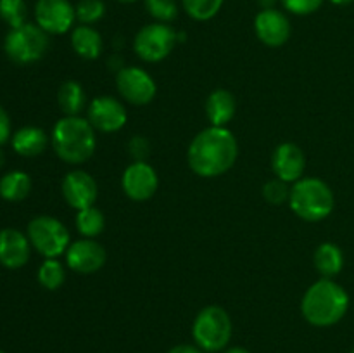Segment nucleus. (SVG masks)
Instances as JSON below:
<instances>
[{"instance_id":"obj_13","label":"nucleus","mask_w":354,"mask_h":353,"mask_svg":"<svg viewBox=\"0 0 354 353\" xmlns=\"http://www.w3.org/2000/svg\"><path fill=\"white\" fill-rule=\"evenodd\" d=\"M107 260V253L100 242L95 239H80L69 244L66 251V263L69 269L82 275L99 272Z\"/></svg>"},{"instance_id":"obj_17","label":"nucleus","mask_w":354,"mask_h":353,"mask_svg":"<svg viewBox=\"0 0 354 353\" xmlns=\"http://www.w3.org/2000/svg\"><path fill=\"white\" fill-rule=\"evenodd\" d=\"M31 255V242L26 234L17 228H2L0 230V265L16 270L28 263Z\"/></svg>"},{"instance_id":"obj_26","label":"nucleus","mask_w":354,"mask_h":353,"mask_svg":"<svg viewBox=\"0 0 354 353\" xmlns=\"http://www.w3.org/2000/svg\"><path fill=\"white\" fill-rule=\"evenodd\" d=\"M225 0H182L185 12L196 21H209L220 12Z\"/></svg>"},{"instance_id":"obj_23","label":"nucleus","mask_w":354,"mask_h":353,"mask_svg":"<svg viewBox=\"0 0 354 353\" xmlns=\"http://www.w3.org/2000/svg\"><path fill=\"white\" fill-rule=\"evenodd\" d=\"M85 90L75 80H68L59 87L57 102L64 116H80L85 109Z\"/></svg>"},{"instance_id":"obj_1","label":"nucleus","mask_w":354,"mask_h":353,"mask_svg":"<svg viewBox=\"0 0 354 353\" xmlns=\"http://www.w3.org/2000/svg\"><path fill=\"white\" fill-rule=\"evenodd\" d=\"M239 144L227 127H207L192 138L187 151V161L196 175L214 179L227 173L235 165Z\"/></svg>"},{"instance_id":"obj_9","label":"nucleus","mask_w":354,"mask_h":353,"mask_svg":"<svg viewBox=\"0 0 354 353\" xmlns=\"http://www.w3.org/2000/svg\"><path fill=\"white\" fill-rule=\"evenodd\" d=\"M116 89L120 96L133 106H147L158 93L154 78L137 66H124L116 73Z\"/></svg>"},{"instance_id":"obj_31","label":"nucleus","mask_w":354,"mask_h":353,"mask_svg":"<svg viewBox=\"0 0 354 353\" xmlns=\"http://www.w3.org/2000/svg\"><path fill=\"white\" fill-rule=\"evenodd\" d=\"M322 3L324 0H282L283 9L296 16H308V14L317 12Z\"/></svg>"},{"instance_id":"obj_10","label":"nucleus","mask_w":354,"mask_h":353,"mask_svg":"<svg viewBox=\"0 0 354 353\" xmlns=\"http://www.w3.org/2000/svg\"><path fill=\"white\" fill-rule=\"evenodd\" d=\"M35 21L48 35H64L76 21V10L69 0H38Z\"/></svg>"},{"instance_id":"obj_42","label":"nucleus","mask_w":354,"mask_h":353,"mask_svg":"<svg viewBox=\"0 0 354 353\" xmlns=\"http://www.w3.org/2000/svg\"><path fill=\"white\" fill-rule=\"evenodd\" d=\"M351 353H354V350H353V352H351Z\"/></svg>"},{"instance_id":"obj_3","label":"nucleus","mask_w":354,"mask_h":353,"mask_svg":"<svg viewBox=\"0 0 354 353\" xmlns=\"http://www.w3.org/2000/svg\"><path fill=\"white\" fill-rule=\"evenodd\" d=\"M52 147L68 165H82L95 152V128L82 116H64L52 128Z\"/></svg>"},{"instance_id":"obj_24","label":"nucleus","mask_w":354,"mask_h":353,"mask_svg":"<svg viewBox=\"0 0 354 353\" xmlns=\"http://www.w3.org/2000/svg\"><path fill=\"white\" fill-rule=\"evenodd\" d=\"M76 230L86 239H95L97 235H100L106 228V217H104L102 211L95 206L85 208V210H80L76 215Z\"/></svg>"},{"instance_id":"obj_25","label":"nucleus","mask_w":354,"mask_h":353,"mask_svg":"<svg viewBox=\"0 0 354 353\" xmlns=\"http://www.w3.org/2000/svg\"><path fill=\"white\" fill-rule=\"evenodd\" d=\"M66 280V269L57 258H45L38 269V282L47 291H57Z\"/></svg>"},{"instance_id":"obj_4","label":"nucleus","mask_w":354,"mask_h":353,"mask_svg":"<svg viewBox=\"0 0 354 353\" xmlns=\"http://www.w3.org/2000/svg\"><path fill=\"white\" fill-rule=\"evenodd\" d=\"M334 204L330 185L317 176H303L290 189V210L306 221L325 220L334 211Z\"/></svg>"},{"instance_id":"obj_41","label":"nucleus","mask_w":354,"mask_h":353,"mask_svg":"<svg viewBox=\"0 0 354 353\" xmlns=\"http://www.w3.org/2000/svg\"><path fill=\"white\" fill-rule=\"evenodd\" d=\"M0 353H6V352H2V350H0Z\"/></svg>"},{"instance_id":"obj_18","label":"nucleus","mask_w":354,"mask_h":353,"mask_svg":"<svg viewBox=\"0 0 354 353\" xmlns=\"http://www.w3.org/2000/svg\"><path fill=\"white\" fill-rule=\"evenodd\" d=\"M237 102L230 90L216 89L206 99V116L213 127H227L235 116Z\"/></svg>"},{"instance_id":"obj_15","label":"nucleus","mask_w":354,"mask_h":353,"mask_svg":"<svg viewBox=\"0 0 354 353\" xmlns=\"http://www.w3.org/2000/svg\"><path fill=\"white\" fill-rule=\"evenodd\" d=\"M254 31L259 42L268 47H282L290 38V21L275 7L261 9L254 17Z\"/></svg>"},{"instance_id":"obj_32","label":"nucleus","mask_w":354,"mask_h":353,"mask_svg":"<svg viewBox=\"0 0 354 353\" xmlns=\"http://www.w3.org/2000/svg\"><path fill=\"white\" fill-rule=\"evenodd\" d=\"M128 151H130V156L133 158V161H145L149 152H151V145H149V141L145 137L135 135L130 141V144H128Z\"/></svg>"},{"instance_id":"obj_5","label":"nucleus","mask_w":354,"mask_h":353,"mask_svg":"<svg viewBox=\"0 0 354 353\" xmlns=\"http://www.w3.org/2000/svg\"><path fill=\"white\" fill-rule=\"evenodd\" d=\"M234 325L227 310L216 305L203 308L192 324V336L196 345L206 353L225 350L232 339Z\"/></svg>"},{"instance_id":"obj_36","label":"nucleus","mask_w":354,"mask_h":353,"mask_svg":"<svg viewBox=\"0 0 354 353\" xmlns=\"http://www.w3.org/2000/svg\"><path fill=\"white\" fill-rule=\"evenodd\" d=\"M225 353H251L248 348H242V346H232Z\"/></svg>"},{"instance_id":"obj_14","label":"nucleus","mask_w":354,"mask_h":353,"mask_svg":"<svg viewBox=\"0 0 354 353\" xmlns=\"http://www.w3.org/2000/svg\"><path fill=\"white\" fill-rule=\"evenodd\" d=\"M61 190L66 203L78 211L93 206L97 201V194H99L95 179L83 170H73V172L66 173V176L62 179Z\"/></svg>"},{"instance_id":"obj_19","label":"nucleus","mask_w":354,"mask_h":353,"mask_svg":"<svg viewBox=\"0 0 354 353\" xmlns=\"http://www.w3.org/2000/svg\"><path fill=\"white\" fill-rule=\"evenodd\" d=\"M71 47L82 59L92 61L102 54L104 40L95 28L88 24H80L71 33Z\"/></svg>"},{"instance_id":"obj_21","label":"nucleus","mask_w":354,"mask_h":353,"mask_svg":"<svg viewBox=\"0 0 354 353\" xmlns=\"http://www.w3.org/2000/svg\"><path fill=\"white\" fill-rule=\"evenodd\" d=\"M315 266L324 279H334L344 269V253L334 242H322L315 251Z\"/></svg>"},{"instance_id":"obj_12","label":"nucleus","mask_w":354,"mask_h":353,"mask_svg":"<svg viewBox=\"0 0 354 353\" xmlns=\"http://www.w3.org/2000/svg\"><path fill=\"white\" fill-rule=\"evenodd\" d=\"M88 116L86 120L90 121L97 132L102 134H114L121 130L127 125V109L118 99L109 96H100L90 102Z\"/></svg>"},{"instance_id":"obj_11","label":"nucleus","mask_w":354,"mask_h":353,"mask_svg":"<svg viewBox=\"0 0 354 353\" xmlns=\"http://www.w3.org/2000/svg\"><path fill=\"white\" fill-rule=\"evenodd\" d=\"M121 185L124 194L131 201H147L156 194L159 187V179L156 170L147 161H133L127 166L121 176Z\"/></svg>"},{"instance_id":"obj_33","label":"nucleus","mask_w":354,"mask_h":353,"mask_svg":"<svg viewBox=\"0 0 354 353\" xmlns=\"http://www.w3.org/2000/svg\"><path fill=\"white\" fill-rule=\"evenodd\" d=\"M10 138V118L7 111L0 106V147Z\"/></svg>"},{"instance_id":"obj_22","label":"nucleus","mask_w":354,"mask_h":353,"mask_svg":"<svg viewBox=\"0 0 354 353\" xmlns=\"http://www.w3.org/2000/svg\"><path fill=\"white\" fill-rule=\"evenodd\" d=\"M31 192V179L26 172L12 170L0 179V197L9 203H17Z\"/></svg>"},{"instance_id":"obj_2","label":"nucleus","mask_w":354,"mask_h":353,"mask_svg":"<svg viewBox=\"0 0 354 353\" xmlns=\"http://www.w3.org/2000/svg\"><path fill=\"white\" fill-rule=\"evenodd\" d=\"M349 308V294L341 284L324 279L311 284L301 300L303 317L315 327H330L341 322Z\"/></svg>"},{"instance_id":"obj_35","label":"nucleus","mask_w":354,"mask_h":353,"mask_svg":"<svg viewBox=\"0 0 354 353\" xmlns=\"http://www.w3.org/2000/svg\"><path fill=\"white\" fill-rule=\"evenodd\" d=\"M107 66H109L111 69H114V71H116V73H120L121 69L124 68V64H123V59H121L120 55H113V57H111L109 61H107Z\"/></svg>"},{"instance_id":"obj_38","label":"nucleus","mask_w":354,"mask_h":353,"mask_svg":"<svg viewBox=\"0 0 354 353\" xmlns=\"http://www.w3.org/2000/svg\"><path fill=\"white\" fill-rule=\"evenodd\" d=\"M332 3H335V6H349V3H353L354 0H330Z\"/></svg>"},{"instance_id":"obj_30","label":"nucleus","mask_w":354,"mask_h":353,"mask_svg":"<svg viewBox=\"0 0 354 353\" xmlns=\"http://www.w3.org/2000/svg\"><path fill=\"white\" fill-rule=\"evenodd\" d=\"M289 183L283 182V180L280 179L270 180V182H266L265 187H263V197H265L270 204H275V206L287 203V201H289Z\"/></svg>"},{"instance_id":"obj_7","label":"nucleus","mask_w":354,"mask_h":353,"mask_svg":"<svg viewBox=\"0 0 354 353\" xmlns=\"http://www.w3.org/2000/svg\"><path fill=\"white\" fill-rule=\"evenodd\" d=\"M31 248L44 258H59L69 248V232L61 220L48 215L35 217L26 230Z\"/></svg>"},{"instance_id":"obj_28","label":"nucleus","mask_w":354,"mask_h":353,"mask_svg":"<svg viewBox=\"0 0 354 353\" xmlns=\"http://www.w3.org/2000/svg\"><path fill=\"white\" fill-rule=\"evenodd\" d=\"M145 10L156 19V23L169 24L178 16L176 0H144Z\"/></svg>"},{"instance_id":"obj_16","label":"nucleus","mask_w":354,"mask_h":353,"mask_svg":"<svg viewBox=\"0 0 354 353\" xmlns=\"http://www.w3.org/2000/svg\"><path fill=\"white\" fill-rule=\"evenodd\" d=\"M272 168L277 179L287 183H296L303 179L304 168H306V156L303 149L294 142H283L273 151Z\"/></svg>"},{"instance_id":"obj_6","label":"nucleus","mask_w":354,"mask_h":353,"mask_svg":"<svg viewBox=\"0 0 354 353\" xmlns=\"http://www.w3.org/2000/svg\"><path fill=\"white\" fill-rule=\"evenodd\" d=\"M48 45V33H45L37 23H26L19 28H10L3 40V51L14 64L26 66L40 61L47 54Z\"/></svg>"},{"instance_id":"obj_20","label":"nucleus","mask_w":354,"mask_h":353,"mask_svg":"<svg viewBox=\"0 0 354 353\" xmlns=\"http://www.w3.org/2000/svg\"><path fill=\"white\" fill-rule=\"evenodd\" d=\"M12 149L24 158H35L47 149L48 138L41 128L38 127H23L10 138Z\"/></svg>"},{"instance_id":"obj_27","label":"nucleus","mask_w":354,"mask_h":353,"mask_svg":"<svg viewBox=\"0 0 354 353\" xmlns=\"http://www.w3.org/2000/svg\"><path fill=\"white\" fill-rule=\"evenodd\" d=\"M0 17L10 28H19L26 24L28 6L24 0H0Z\"/></svg>"},{"instance_id":"obj_40","label":"nucleus","mask_w":354,"mask_h":353,"mask_svg":"<svg viewBox=\"0 0 354 353\" xmlns=\"http://www.w3.org/2000/svg\"><path fill=\"white\" fill-rule=\"evenodd\" d=\"M118 2H124V3H130V2H135V0H118Z\"/></svg>"},{"instance_id":"obj_39","label":"nucleus","mask_w":354,"mask_h":353,"mask_svg":"<svg viewBox=\"0 0 354 353\" xmlns=\"http://www.w3.org/2000/svg\"><path fill=\"white\" fill-rule=\"evenodd\" d=\"M2 163H3V152L2 149H0V166H2Z\"/></svg>"},{"instance_id":"obj_29","label":"nucleus","mask_w":354,"mask_h":353,"mask_svg":"<svg viewBox=\"0 0 354 353\" xmlns=\"http://www.w3.org/2000/svg\"><path fill=\"white\" fill-rule=\"evenodd\" d=\"M76 21L80 24H88L92 26L93 23L100 21L106 14V3L104 0H80L75 7Z\"/></svg>"},{"instance_id":"obj_34","label":"nucleus","mask_w":354,"mask_h":353,"mask_svg":"<svg viewBox=\"0 0 354 353\" xmlns=\"http://www.w3.org/2000/svg\"><path fill=\"white\" fill-rule=\"evenodd\" d=\"M168 353H204L197 345H176Z\"/></svg>"},{"instance_id":"obj_8","label":"nucleus","mask_w":354,"mask_h":353,"mask_svg":"<svg viewBox=\"0 0 354 353\" xmlns=\"http://www.w3.org/2000/svg\"><path fill=\"white\" fill-rule=\"evenodd\" d=\"M178 42V35L169 24L151 23L138 30L133 40V51L142 61L159 62L168 57Z\"/></svg>"},{"instance_id":"obj_37","label":"nucleus","mask_w":354,"mask_h":353,"mask_svg":"<svg viewBox=\"0 0 354 353\" xmlns=\"http://www.w3.org/2000/svg\"><path fill=\"white\" fill-rule=\"evenodd\" d=\"M275 2L277 0H258V3L263 7V9H272Z\"/></svg>"}]
</instances>
